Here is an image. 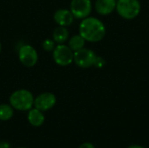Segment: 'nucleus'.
I'll use <instances>...</instances> for the list:
<instances>
[{"label":"nucleus","instance_id":"nucleus-7","mask_svg":"<svg viewBox=\"0 0 149 148\" xmlns=\"http://www.w3.org/2000/svg\"><path fill=\"white\" fill-rule=\"evenodd\" d=\"M91 0H72L70 4V10L74 18L84 19L92 12Z\"/></svg>","mask_w":149,"mask_h":148},{"label":"nucleus","instance_id":"nucleus-5","mask_svg":"<svg viewBox=\"0 0 149 148\" xmlns=\"http://www.w3.org/2000/svg\"><path fill=\"white\" fill-rule=\"evenodd\" d=\"M96 57L97 55L93 51L84 47L74 51L73 61L80 68H89L93 66Z\"/></svg>","mask_w":149,"mask_h":148},{"label":"nucleus","instance_id":"nucleus-3","mask_svg":"<svg viewBox=\"0 0 149 148\" xmlns=\"http://www.w3.org/2000/svg\"><path fill=\"white\" fill-rule=\"evenodd\" d=\"M115 10L121 17L134 19L141 12V3L139 0H117Z\"/></svg>","mask_w":149,"mask_h":148},{"label":"nucleus","instance_id":"nucleus-19","mask_svg":"<svg viewBox=\"0 0 149 148\" xmlns=\"http://www.w3.org/2000/svg\"><path fill=\"white\" fill-rule=\"evenodd\" d=\"M127 148H145L143 147H141V146H137V145H134V146H130L129 147Z\"/></svg>","mask_w":149,"mask_h":148},{"label":"nucleus","instance_id":"nucleus-15","mask_svg":"<svg viewBox=\"0 0 149 148\" xmlns=\"http://www.w3.org/2000/svg\"><path fill=\"white\" fill-rule=\"evenodd\" d=\"M55 41L53 39H50V38H46L43 41L42 43V47L45 51H52L56 46L55 44Z\"/></svg>","mask_w":149,"mask_h":148},{"label":"nucleus","instance_id":"nucleus-16","mask_svg":"<svg viewBox=\"0 0 149 148\" xmlns=\"http://www.w3.org/2000/svg\"><path fill=\"white\" fill-rule=\"evenodd\" d=\"M106 65V60L100 57V56H97L96 57V59L94 61V64H93V66L96 67V68H102L104 67Z\"/></svg>","mask_w":149,"mask_h":148},{"label":"nucleus","instance_id":"nucleus-2","mask_svg":"<svg viewBox=\"0 0 149 148\" xmlns=\"http://www.w3.org/2000/svg\"><path fill=\"white\" fill-rule=\"evenodd\" d=\"M10 104L13 109L18 111H29L34 106L33 94L25 89L17 90L10 97Z\"/></svg>","mask_w":149,"mask_h":148},{"label":"nucleus","instance_id":"nucleus-9","mask_svg":"<svg viewBox=\"0 0 149 148\" xmlns=\"http://www.w3.org/2000/svg\"><path fill=\"white\" fill-rule=\"evenodd\" d=\"M54 21L59 26H69L73 23L74 17L70 10L67 9H58L55 11L53 15Z\"/></svg>","mask_w":149,"mask_h":148},{"label":"nucleus","instance_id":"nucleus-21","mask_svg":"<svg viewBox=\"0 0 149 148\" xmlns=\"http://www.w3.org/2000/svg\"><path fill=\"white\" fill-rule=\"evenodd\" d=\"M17 148H25V147H17Z\"/></svg>","mask_w":149,"mask_h":148},{"label":"nucleus","instance_id":"nucleus-13","mask_svg":"<svg viewBox=\"0 0 149 148\" xmlns=\"http://www.w3.org/2000/svg\"><path fill=\"white\" fill-rule=\"evenodd\" d=\"M85 44H86L85 38L80 34H78V35H73L72 38H70L67 45L71 48L72 51H77L84 48Z\"/></svg>","mask_w":149,"mask_h":148},{"label":"nucleus","instance_id":"nucleus-8","mask_svg":"<svg viewBox=\"0 0 149 148\" xmlns=\"http://www.w3.org/2000/svg\"><path fill=\"white\" fill-rule=\"evenodd\" d=\"M56 96L52 92H43L34 99L35 108L45 112L52 109L56 104Z\"/></svg>","mask_w":149,"mask_h":148},{"label":"nucleus","instance_id":"nucleus-10","mask_svg":"<svg viewBox=\"0 0 149 148\" xmlns=\"http://www.w3.org/2000/svg\"><path fill=\"white\" fill-rule=\"evenodd\" d=\"M117 0H96L95 10L100 15L107 16L116 9Z\"/></svg>","mask_w":149,"mask_h":148},{"label":"nucleus","instance_id":"nucleus-11","mask_svg":"<svg viewBox=\"0 0 149 148\" xmlns=\"http://www.w3.org/2000/svg\"><path fill=\"white\" fill-rule=\"evenodd\" d=\"M27 119L29 123L33 126H40L45 122V116L43 112L37 108H31L29 110Z\"/></svg>","mask_w":149,"mask_h":148},{"label":"nucleus","instance_id":"nucleus-18","mask_svg":"<svg viewBox=\"0 0 149 148\" xmlns=\"http://www.w3.org/2000/svg\"><path fill=\"white\" fill-rule=\"evenodd\" d=\"M0 148H10V146L7 142H0Z\"/></svg>","mask_w":149,"mask_h":148},{"label":"nucleus","instance_id":"nucleus-4","mask_svg":"<svg viewBox=\"0 0 149 148\" xmlns=\"http://www.w3.org/2000/svg\"><path fill=\"white\" fill-rule=\"evenodd\" d=\"M74 51L71 48L65 44H59L55 46L52 51V58L54 62L60 66H68L73 62Z\"/></svg>","mask_w":149,"mask_h":148},{"label":"nucleus","instance_id":"nucleus-12","mask_svg":"<svg viewBox=\"0 0 149 148\" xmlns=\"http://www.w3.org/2000/svg\"><path fill=\"white\" fill-rule=\"evenodd\" d=\"M69 38V31L67 30L66 27L65 26H58L57 28L54 29L52 32V39L57 43L58 44H64L65 43Z\"/></svg>","mask_w":149,"mask_h":148},{"label":"nucleus","instance_id":"nucleus-14","mask_svg":"<svg viewBox=\"0 0 149 148\" xmlns=\"http://www.w3.org/2000/svg\"><path fill=\"white\" fill-rule=\"evenodd\" d=\"M14 113L13 107L11 106L2 104L0 105V120L5 121L12 118Z\"/></svg>","mask_w":149,"mask_h":148},{"label":"nucleus","instance_id":"nucleus-20","mask_svg":"<svg viewBox=\"0 0 149 148\" xmlns=\"http://www.w3.org/2000/svg\"><path fill=\"white\" fill-rule=\"evenodd\" d=\"M1 51H2V44L0 42V53H1Z\"/></svg>","mask_w":149,"mask_h":148},{"label":"nucleus","instance_id":"nucleus-1","mask_svg":"<svg viewBox=\"0 0 149 148\" xmlns=\"http://www.w3.org/2000/svg\"><path fill=\"white\" fill-rule=\"evenodd\" d=\"M79 31L86 41L96 43L104 38L106 35V27L99 18L87 17L82 19Z\"/></svg>","mask_w":149,"mask_h":148},{"label":"nucleus","instance_id":"nucleus-17","mask_svg":"<svg viewBox=\"0 0 149 148\" xmlns=\"http://www.w3.org/2000/svg\"><path fill=\"white\" fill-rule=\"evenodd\" d=\"M79 148H95L94 147V146L93 145V144H91V143H89V142H86V143H84V144H82L80 147Z\"/></svg>","mask_w":149,"mask_h":148},{"label":"nucleus","instance_id":"nucleus-6","mask_svg":"<svg viewBox=\"0 0 149 148\" xmlns=\"http://www.w3.org/2000/svg\"><path fill=\"white\" fill-rule=\"evenodd\" d=\"M18 59L26 67L34 66L38 60V54L36 49L30 44H24L18 50Z\"/></svg>","mask_w":149,"mask_h":148}]
</instances>
